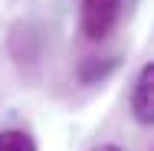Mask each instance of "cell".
Wrapping results in <instances>:
<instances>
[{"mask_svg":"<svg viewBox=\"0 0 154 151\" xmlns=\"http://www.w3.org/2000/svg\"><path fill=\"white\" fill-rule=\"evenodd\" d=\"M122 0H82V33L89 39H105L118 23Z\"/></svg>","mask_w":154,"mask_h":151,"instance_id":"6da1fadb","label":"cell"},{"mask_svg":"<svg viewBox=\"0 0 154 151\" xmlns=\"http://www.w3.org/2000/svg\"><path fill=\"white\" fill-rule=\"evenodd\" d=\"M131 112L141 125H151L154 118V66L148 62L138 79H134V92H131Z\"/></svg>","mask_w":154,"mask_h":151,"instance_id":"7a4b0ae2","label":"cell"},{"mask_svg":"<svg viewBox=\"0 0 154 151\" xmlns=\"http://www.w3.org/2000/svg\"><path fill=\"white\" fill-rule=\"evenodd\" d=\"M0 151H36V141L20 128H7L0 131Z\"/></svg>","mask_w":154,"mask_h":151,"instance_id":"3957f363","label":"cell"},{"mask_svg":"<svg viewBox=\"0 0 154 151\" xmlns=\"http://www.w3.org/2000/svg\"><path fill=\"white\" fill-rule=\"evenodd\" d=\"M92 151H122V148H115V145H98V148H92Z\"/></svg>","mask_w":154,"mask_h":151,"instance_id":"277c9868","label":"cell"}]
</instances>
